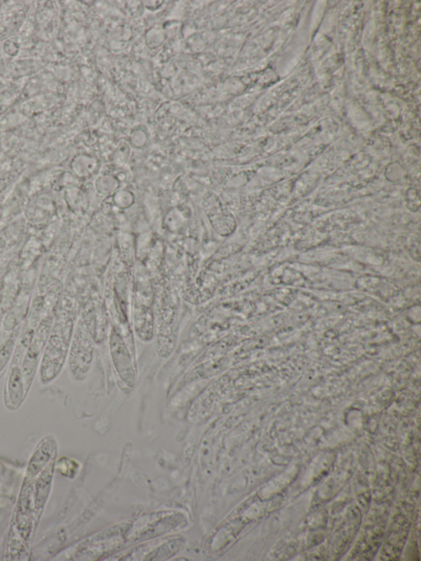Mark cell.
<instances>
[{
  "label": "cell",
  "instance_id": "5",
  "mask_svg": "<svg viewBox=\"0 0 421 561\" xmlns=\"http://www.w3.org/2000/svg\"><path fill=\"white\" fill-rule=\"evenodd\" d=\"M4 50H6L7 54L15 55L18 52V46L16 43H13V41H8L6 45H4Z\"/></svg>",
  "mask_w": 421,
  "mask_h": 561
},
{
  "label": "cell",
  "instance_id": "3",
  "mask_svg": "<svg viewBox=\"0 0 421 561\" xmlns=\"http://www.w3.org/2000/svg\"><path fill=\"white\" fill-rule=\"evenodd\" d=\"M92 350H94V347L91 346V340L87 335L85 328L78 324L72 346L71 360H69L72 374L77 379L84 377L89 372L91 363Z\"/></svg>",
  "mask_w": 421,
  "mask_h": 561
},
{
  "label": "cell",
  "instance_id": "2",
  "mask_svg": "<svg viewBox=\"0 0 421 561\" xmlns=\"http://www.w3.org/2000/svg\"><path fill=\"white\" fill-rule=\"evenodd\" d=\"M72 330L71 323L54 324L40 366V380L43 384L52 382L61 372L66 358Z\"/></svg>",
  "mask_w": 421,
  "mask_h": 561
},
{
  "label": "cell",
  "instance_id": "6",
  "mask_svg": "<svg viewBox=\"0 0 421 561\" xmlns=\"http://www.w3.org/2000/svg\"><path fill=\"white\" fill-rule=\"evenodd\" d=\"M3 207L1 205H0V224H1V221L3 219Z\"/></svg>",
  "mask_w": 421,
  "mask_h": 561
},
{
  "label": "cell",
  "instance_id": "1",
  "mask_svg": "<svg viewBox=\"0 0 421 561\" xmlns=\"http://www.w3.org/2000/svg\"><path fill=\"white\" fill-rule=\"evenodd\" d=\"M57 443L52 435L36 445L27 465L15 516L27 523H38L52 489Z\"/></svg>",
  "mask_w": 421,
  "mask_h": 561
},
{
  "label": "cell",
  "instance_id": "4",
  "mask_svg": "<svg viewBox=\"0 0 421 561\" xmlns=\"http://www.w3.org/2000/svg\"><path fill=\"white\" fill-rule=\"evenodd\" d=\"M15 338H10L0 346V379L6 372V367L15 350Z\"/></svg>",
  "mask_w": 421,
  "mask_h": 561
}]
</instances>
